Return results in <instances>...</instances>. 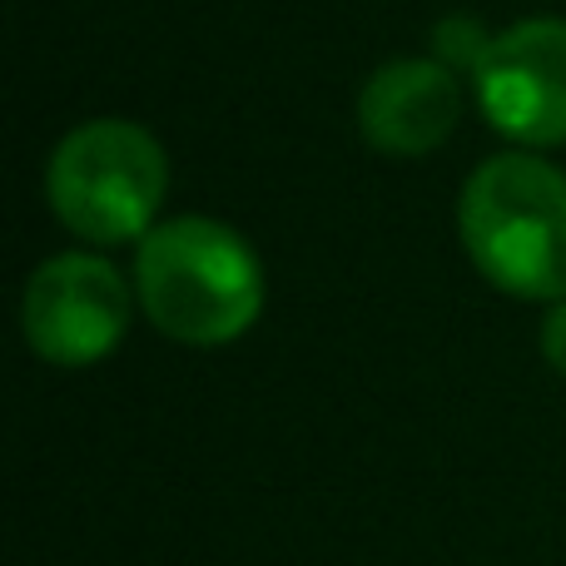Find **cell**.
<instances>
[{"mask_svg": "<svg viewBox=\"0 0 566 566\" xmlns=\"http://www.w3.org/2000/svg\"><path fill=\"white\" fill-rule=\"evenodd\" d=\"M135 293L159 333L189 348H219L259 323L264 269L229 224L169 219L139 244Z\"/></svg>", "mask_w": 566, "mask_h": 566, "instance_id": "6da1fadb", "label": "cell"}, {"mask_svg": "<svg viewBox=\"0 0 566 566\" xmlns=\"http://www.w3.org/2000/svg\"><path fill=\"white\" fill-rule=\"evenodd\" d=\"M458 229L488 283L517 298H566V175L537 155L478 165Z\"/></svg>", "mask_w": 566, "mask_h": 566, "instance_id": "7a4b0ae2", "label": "cell"}, {"mask_svg": "<svg viewBox=\"0 0 566 566\" xmlns=\"http://www.w3.org/2000/svg\"><path fill=\"white\" fill-rule=\"evenodd\" d=\"M169 165L149 129L129 119H90L50 155V205L60 224L95 244H125L155 229Z\"/></svg>", "mask_w": 566, "mask_h": 566, "instance_id": "3957f363", "label": "cell"}, {"mask_svg": "<svg viewBox=\"0 0 566 566\" xmlns=\"http://www.w3.org/2000/svg\"><path fill=\"white\" fill-rule=\"evenodd\" d=\"M25 343L55 368H90L109 358L129 328V289L105 259L60 254L35 269L25 289Z\"/></svg>", "mask_w": 566, "mask_h": 566, "instance_id": "277c9868", "label": "cell"}, {"mask_svg": "<svg viewBox=\"0 0 566 566\" xmlns=\"http://www.w3.org/2000/svg\"><path fill=\"white\" fill-rule=\"evenodd\" d=\"M472 85L507 139L527 149L566 145V20L537 15L492 35Z\"/></svg>", "mask_w": 566, "mask_h": 566, "instance_id": "5b68a950", "label": "cell"}, {"mask_svg": "<svg viewBox=\"0 0 566 566\" xmlns=\"http://www.w3.org/2000/svg\"><path fill=\"white\" fill-rule=\"evenodd\" d=\"M462 95L442 60H392L363 85L358 125L378 155L418 159L458 129Z\"/></svg>", "mask_w": 566, "mask_h": 566, "instance_id": "8992f818", "label": "cell"}, {"mask_svg": "<svg viewBox=\"0 0 566 566\" xmlns=\"http://www.w3.org/2000/svg\"><path fill=\"white\" fill-rule=\"evenodd\" d=\"M542 358L566 378V298L552 303L547 323H542Z\"/></svg>", "mask_w": 566, "mask_h": 566, "instance_id": "52a82bcc", "label": "cell"}]
</instances>
